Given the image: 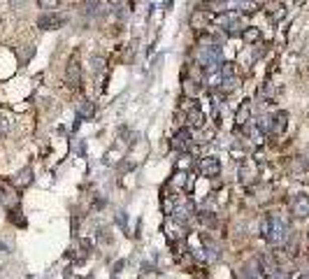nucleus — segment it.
I'll list each match as a JSON object with an SVG mask.
<instances>
[{
	"mask_svg": "<svg viewBox=\"0 0 309 279\" xmlns=\"http://www.w3.org/2000/svg\"><path fill=\"white\" fill-rule=\"evenodd\" d=\"M263 237H265L270 244H274V247H284L286 242H288V237H291V233H288V224H286L281 217H265L263 219Z\"/></svg>",
	"mask_w": 309,
	"mask_h": 279,
	"instance_id": "nucleus-1",
	"label": "nucleus"
},
{
	"mask_svg": "<svg viewBox=\"0 0 309 279\" xmlns=\"http://www.w3.org/2000/svg\"><path fill=\"white\" fill-rule=\"evenodd\" d=\"M198 170H200L202 177H216L218 172H221V163H218V158L207 156V158H202L200 163H198Z\"/></svg>",
	"mask_w": 309,
	"mask_h": 279,
	"instance_id": "nucleus-2",
	"label": "nucleus"
},
{
	"mask_svg": "<svg viewBox=\"0 0 309 279\" xmlns=\"http://www.w3.org/2000/svg\"><path fill=\"white\" fill-rule=\"evenodd\" d=\"M65 79H67V84H70V86H74V89H77V86L82 84V65H79V61H77V58H72V61L67 63Z\"/></svg>",
	"mask_w": 309,
	"mask_h": 279,
	"instance_id": "nucleus-3",
	"label": "nucleus"
},
{
	"mask_svg": "<svg viewBox=\"0 0 309 279\" xmlns=\"http://www.w3.org/2000/svg\"><path fill=\"white\" fill-rule=\"evenodd\" d=\"M188 145H191V130H188V128H179L175 133V137H172V149L184 152Z\"/></svg>",
	"mask_w": 309,
	"mask_h": 279,
	"instance_id": "nucleus-4",
	"label": "nucleus"
},
{
	"mask_svg": "<svg viewBox=\"0 0 309 279\" xmlns=\"http://www.w3.org/2000/svg\"><path fill=\"white\" fill-rule=\"evenodd\" d=\"M291 210H293V214H295V217H307L309 214V195H295V198H293V205H291Z\"/></svg>",
	"mask_w": 309,
	"mask_h": 279,
	"instance_id": "nucleus-5",
	"label": "nucleus"
},
{
	"mask_svg": "<svg viewBox=\"0 0 309 279\" xmlns=\"http://www.w3.org/2000/svg\"><path fill=\"white\" fill-rule=\"evenodd\" d=\"M186 119H188V123H191L193 128H202V126H205V121H207L205 112H202L200 107H191V109H188Z\"/></svg>",
	"mask_w": 309,
	"mask_h": 279,
	"instance_id": "nucleus-6",
	"label": "nucleus"
},
{
	"mask_svg": "<svg viewBox=\"0 0 309 279\" xmlns=\"http://www.w3.org/2000/svg\"><path fill=\"white\" fill-rule=\"evenodd\" d=\"M286 119H288L286 112H277V114L272 116V133L274 135H281L286 130Z\"/></svg>",
	"mask_w": 309,
	"mask_h": 279,
	"instance_id": "nucleus-7",
	"label": "nucleus"
},
{
	"mask_svg": "<svg viewBox=\"0 0 309 279\" xmlns=\"http://www.w3.org/2000/svg\"><path fill=\"white\" fill-rule=\"evenodd\" d=\"M93 17H107L109 12H112V3L109 0H98V3H93Z\"/></svg>",
	"mask_w": 309,
	"mask_h": 279,
	"instance_id": "nucleus-8",
	"label": "nucleus"
},
{
	"mask_svg": "<svg viewBox=\"0 0 309 279\" xmlns=\"http://www.w3.org/2000/svg\"><path fill=\"white\" fill-rule=\"evenodd\" d=\"M249 119H251V103L244 100V103L240 105V109H237V123L244 126V123H249Z\"/></svg>",
	"mask_w": 309,
	"mask_h": 279,
	"instance_id": "nucleus-9",
	"label": "nucleus"
},
{
	"mask_svg": "<svg viewBox=\"0 0 309 279\" xmlns=\"http://www.w3.org/2000/svg\"><path fill=\"white\" fill-rule=\"evenodd\" d=\"M205 26H207V14H202V10H195V12L191 14V28L200 31Z\"/></svg>",
	"mask_w": 309,
	"mask_h": 279,
	"instance_id": "nucleus-10",
	"label": "nucleus"
},
{
	"mask_svg": "<svg viewBox=\"0 0 309 279\" xmlns=\"http://www.w3.org/2000/svg\"><path fill=\"white\" fill-rule=\"evenodd\" d=\"M31 177H33V170H31V168H26L24 172H19V175L14 177V184H17L19 188H24V186H28V184H31Z\"/></svg>",
	"mask_w": 309,
	"mask_h": 279,
	"instance_id": "nucleus-11",
	"label": "nucleus"
},
{
	"mask_svg": "<svg viewBox=\"0 0 309 279\" xmlns=\"http://www.w3.org/2000/svg\"><path fill=\"white\" fill-rule=\"evenodd\" d=\"M242 37H244V42H258L261 40V31L258 28H254V26H249V28H244L242 31Z\"/></svg>",
	"mask_w": 309,
	"mask_h": 279,
	"instance_id": "nucleus-12",
	"label": "nucleus"
},
{
	"mask_svg": "<svg viewBox=\"0 0 309 279\" xmlns=\"http://www.w3.org/2000/svg\"><path fill=\"white\" fill-rule=\"evenodd\" d=\"M77 112H79V114H82V116H86V119H91L96 109H93V103H89V100H79V105H77Z\"/></svg>",
	"mask_w": 309,
	"mask_h": 279,
	"instance_id": "nucleus-13",
	"label": "nucleus"
},
{
	"mask_svg": "<svg viewBox=\"0 0 309 279\" xmlns=\"http://www.w3.org/2000/svg\"><path fill=\"white\" fill-rule=\"evenodd\" d=\"M58 3H61V0H37L40 10H44V12H54L56 7H58Z\"/></svg>",
	"mask_w": 309,
	"mask_h": 279,
	"instance_id": "nucleus-14",
	"label": "nucleus"
},
{
	"mask_svg": "<svg viewBox=\"0 0 309 279\" xmlns=\"http://www.w3.org/2000/svg\"><path fill=\"white\" fill-rule=\"evenodd\" d=\"M17 202H19L17 195H14L12 191H7V188H5V191H3V205H5V207H14Z\"/></svg>",
	"mask_w": 309,
	"mask_h": 279,
	"instance_id": "nucleus-15",
	"label": "nucleus"
},
{
	"mask_svg": "<svg viewBox=\"0 0 309 279\" xmlns=\"http://www.w3.org/2000/svg\"><path fill=\"white\" fill-rule=\"evenodd\" d=\"M221 82H223V84H221V89H223L225 93H230L233 89H235V86H237V77H223V79H221Z\"/></svg>",
	"mask_w": 309,
	"mask_h": 279,
	"instance_id": "nucleus-16",
	"label": "nucleus"
},
{
	"mask_svg": "<svg viewBox=\"0 0 309 279\" xmlns=\"http://www.w3.org/2000/svg\"><path fill=\"white\" fill-rule=\"evenodd\" d=\"M235 63H223V67H221V79L223 77H235Z\"/></svg>",
	"mask_w": 309,
	"mask_h": 279,
	"instance_id": "nucleus-17",
	"label": "nucleus"
},
{
	"mask_svg": "<svg viewBox=\"0 0 309 279\" xmlns=\"http://www.w3.org/2000/svg\"><path fill=\"white\" fill-rule=\"evenodd\" d=\"M93 70H96V73H103V67H105V58L103 56H93Z\"/></svg>",
	"mask_w": 309,
	"mask_h": 279,
	"instance_id": "nucleus-18",
	"label": "nucleus"
},
{
	"mask_svg": "<svg viewBox=\"0 0 309 279\" xmlns=\"http://www.w3.org/2000/svg\"><path fill=\"white\" fill-rule=\"evenodd\" d=\"M10 3H12L14 7H21V5H24V3H26V0H10Z\"/></svg>",
	"mask_w": 309,
	"mask_h": 279,
	"instance_id": "nucleus-19",
	"label": "nucleus"
},
{
	"mask_svg": "<svg viewBox=\"0 0 309 279\" xmlns=\"http://www.w3.org/2000/svg\"><path fill=\"white\" fill-rule=\"evenodd\" d=\"M300 279H309V272H307V274H302V277H300Z\"/></svg>",
	"mask_w": 309,
	"mask_h": 279,
	"instance_id": "nucleus-20",
	"label": "nucleus"
},
{
	"mask_svg": "<svg viewBox=\"0 0 309 279\" xmlns=\"http://www.w3.org/2000/svg\"><path fill=\"white\" fill-rule=\"evenodd\" d=\"M216 3H218V0H216ZM221 3H225V0H221Z\"/></svg>",
	"mask_w": 309,
	"mask_h": 279,
	"instance_id": "nucleus-21",
	"label": "nucleus"
}]
</instances>
